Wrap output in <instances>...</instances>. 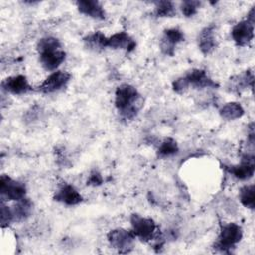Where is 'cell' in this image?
Wrapping results in <instances>:
<instances>
[{"instance_id":"6da1fadb","label":"cell","mask_w":255,"mask_h":255,"mask_svg":"<svg viewBox=\"0 0 255 255\" xmlns=\"http://www.w3.org/2000/svg\"><path fill=\"white\" fill-rule=\"evenodd\" d=\"M144 106V99L130 84H122L115 92V107L123 120L131 121Z\"/></svg>"},{"instance_id":"7a4b0ae2","label":"cell","mask_w":255,"mask_h":255,"mask_svg":"<svg viewBox=\"0 0 255 255\" xmlns=\"http://www.w3.org/2000/svg\"><path fill=\"white\" fill-rule=\"evenodd\" d=\"M41 66L48 72H55L66 60L60 40L53 36L41 38L36 46Z\"/></svg>"},{"instance_id":"3957f363","label":"cell","mask_w":255,"mask_h":255,"mask_svg":"<svg viewBox=\"0 0 255 255\" xmlns=\"http://www.w3.org/2000/svg\"><path fill=\"white\" fill-rule=\"evenodd\" d=\"M243 237L242 227L235 222H228L220 227L214 248L221 253H232Z\"/></svg>"},{"instance_id":"277c9868","label":"cell","mask_w":255,"mask_h":255,"mask_svg":"<svg viewBox=\"0 0 255 255\" xmlns=\"http://www.w3.org/2000/svg\"><path fill=\"white\" fill-rule=\"evenodd\" d=\"M131 231L135 238L143 242H149L157 239V225L150 217H145L137 213H133L129 218Z\"/></svg>"},{"instance_id":"5b68a950","label":"cell","mask_w":255,"mask_h":255,"mask_svg":"<svg viewBox=\"0 0 255 255\" xmlns=\"http://www.w3.org/2000/svg\"><path fill=\"white\" fill-rule=\"evenodd\" d=\"M27 188L25 183L16 180L8 174L0 177V197L1 201H18L26 196Z\"/></svg>"},{"instance_id":"8992f818","label":"cell","mask_w":255,"mask_h":255,"mask_svg":"<svg viewBox=\"0 0 255 255\" xmlns=\"http://www.w3.org/2000/svg\"><path fill=\"white\" fill-rule=\"evenodd\" d=\"M107 240L110 246L118 252L128 253L133 248L135 236L130 229L118 227L108 232Z\"/></svg>"},{"instance_id":"52a82bcc","label":"cell","mask_w":255,"mask_h":255,"mask_svg":"<svg viewBox=\"0 0 255 255\" xmlns=\"http://www.w3.org/2000/svg\"><path fill=\"white\" fill-rule=\"evenodd\" d=\"M226 170L237 180L246 181L253 177L255 172V156L253 151L245 152L240 162L237 164L229 165L226 167Z\"/></svg>"},{"instance_id":"ba28073f","label":"cell","mask_w":255,"mask_h":255,"mask_svg":"<svg viewBox=\"0 0 255 255\" xmlns=\"http://www.w3.org/2000/svg\"><path fill=\"white\" fill-rule=\"evenodd\" d=\"M72 79V75L63 70L52 72L39 86L38 91L43 94H52L64 89Z\"/></svg>"},{"instance_id":"9c48e42d","label":"cell","mask_w":255,"mask_h":255,"mask_svg":"<svg viewBox=\"0 0 255 255\" xmlns=\"http://www.w3.org/2000/svg\"><path fill=\"white\" fill-rule=\"evenodd\" d=\"M248 19H244L236 23L230 32L233 42L239 47L248 46L254 38V24Z\"/></svg>"},{"instance_id":"30bf717a","label":"cell","mask_w":255,"mask_h":255,"mask_svg":"<svg viewBox=\"0 0 255 255\" xmlns=\"http://www.w3.org/2000/svg\"><path fill=\"white\" fill-rule=\"evenodd\" d=\"M183 76L188 86L194 89H216L218 87V84L203 69H191Z\"/></svg>"},{"instance_id":"8fae6325","label":"cell","mask_w":255,"mask_h":255,"mask_svg":"<svg viewBox=\"0 0 255 255\" xmlns=\"http://www.w3.org/2000/svg\"><path fill=\"white\" fill-rule=\"evenodd\" d=\"M184 41V33L176 27L167 28L163 31L162 37L160 39L159 47L161 52L166 55L172 57L174 55L175 47Z\"/></svg>"},{"instance_id":"7c38bea8","label":"cell","mask_w":255,"mask_h":255,"mask_svg":"<svg viewBox=\"0 0 255 255\" xmlns=\"http://www.w3.org/2000/svg\"><path fill=\"white\" fill-rule=\"evenodd\" d=\"M1 88L5 93L12 95H24L33 90L29 80L24 75H14L7 77L1 83Z\"/></svg>"},{"instance_id":"4fadbf2b","label":"cell","mask_w":255,"mask_h":255,"mask_svg":"<svg viewBox=\"0 0 255 255\" xmlns=\"http://www.w3.org/2000/svg\"><path fill=\"white\" fill-rule=\"evenodd\" d=\"M53 199L67 206H75L83 201L80 191L72 184L63 183L54 193Z\"/></svg>"},{"instance_id":"5bb4252c","label":"cell","mask_w":255,"mask_h":255,"mask_svg":"<svg viewBox=\"0 0 255 255\" xmlns=\"http://www.w3.org/2000/svg\"><path fill=\"white\" fill-rule=\"evenodd\" d=\"M78 11L95 20H105L106 11L102 4L97 0H79L76 2Z\"/></svg>"},{"instance_id":"9a60e30c","label":"cell","mask_w":255,"mask_h":255,"mask_svg":"<svg viewBox=\"0 0 255 255\" xmlns=\"http://www.w3.org/2000/svg\"><path fill=\"white\" fill-rule=\"evenodd\" d=\"M136 42L127 32H117L108 37V48L113 50H124L127 53H131L135 50Z\"/></svg>"},{"instance_id":"2e32d148","label":"cell","mask_w":255,"mask_h":255,"mask_svg":"<svg viewBox=\"0 0 255 255\" xmlns=\"http://www.w3.org/2000/svg\"><path fill=\"white\" fill-rule=\"evenodd\" d=\"M197 44L200 52L203 55L211 54L216 48V37L214 25L204 27L198 34Z\"/></svg>"},{"instance_id":"e0dca14e","label":"cell","mask_w":255,"mask_h":255,"mask_svg":"<svg viewBox=\"0 0 255 255\" xmlns=\"http://www.w3.org/2000/svg\"><path fill=\"white\" fill-rule=\"evenodd\" d=\"M11 209L14 222H22L32 215L33 202L28 197H25L21 200L15 201V203L11 206Z\"/></svg>"},{"instance_id":"ac0fdd59","label":"cell","mask_w":255,"mask_h":255,"mask_svg":"<svg viewBox=\"0 0 255 255\" xmlns=\"http://www.w3.org/2000/svg\"><path fill=\"white\" fill-rule=\"evenodd\" d=\"M85 46L94 52H100L108 48V37L101 31H95L83 38Z\"/></svg>"},{"instance_id":"d6986e66","label":"cell","mask_w":255,"mask_h":255,"mask_svg":"<svg viewBox=\"0 0 255 255\" xmlns=\"http://www.w3.org/2000/svg\"><path fill=\"white\" fill-rule=\"evenodd\" d=\"M229 82H230L229 88L231 89V91L240 92L245 89H248L249 87L252 88L253 82H254L253 72L250 70H247L244 73L231 78Z\"/></svg>"},{"instance_id":"ffe728a7","label":"cell","mask_w":255,"mask_h":255,"mask_svg":"<svg viewBox=\"0 0 255 255\" xmlns=\"http://www.w3.org/2000/svg\"><path fill=\"white\" fill-rule=\"evenodd\" d=\"M219 115L223 120L235 121L244 115V109L238 102H228L219 109Z\"/></svg>"},{"instance_id":"44dd1931","label":"cell","mask_w":255,"mask_h":255,"mask_svg":"<svg viewBox=\"0 0 255 255\" xmlns=\"http://www.w3.org/2000/svg\"><path fill=\"white\" fill-rule=\"evenodd\" d=\"M179 151L178 144L172 137L164 138L157 148V156L160 158H167L177 154Z\"/></svg>"},{"instance_id":"7402d4cb","label":"cell","mask_w":255,"mask_h":255,"mask_svg":"<svg viewBox=\"0 0 255 255\" xmlns=\"http://www.w3.org/2000/svg\"><path fill=\"white\" fill-rule=\"evenodd\" d=\"M241 204L247 209L253 210L255 207V186L254 184H246L242 186L238 193Z\"/></svg>"},{"instance_id":"603a6c76","label":"cell","mask_w":255,"mask_h":255,"mask_svg":"<svg viewBox=\"0 0 255 255\" xmlns=\"http://www.w3.org/2000/svg\"><path fill=\"white\" fill-rule=\"evenodd\" d=\"M153 14L157 18H171L176 14L175 5L171 1H156L154 2Z\"/></svg>"},{"instance_id":"cb8c5ba5","label":"cell","mask_w":255,"mask_h":255,"mask_svg":"<svg viewBox=\"0 0 255 255\" xmlns=\"http://www.w3.org/2000/svg\"><path fill=\"white\" fill-rule=\"evenodd\" d=\"M200 5H201V3L199 1L185 0V1L181 2L180 10H181V13L183 14L184 17L190 18V17L194 16L197 13Z\"/></svg>"},{"instance_id":"d4e9b609","label":"cell","mask_w":255,"mask_h":255,"mask_svg":"<svg viewBox=\"0 0 255 255\" xmlns=\"http://www.w3.org/2000/svg\"><path fill=\"white\" fill-rule=\"evenodd\" d=\"M0 220H1V227L2 228L8 227L10 224L14 223V217H13L11 206L7 205L5 203V201H1Z\"/></svg>"},{"instance_id":"484cf974","label":"cell","mask_w":255,"mask_h":255,"mask_svg":"<svg viewBox=\"0 0 255 255\" xmlns=\"http://www.w3.org/2000/svg\"><path fill=\"white\" fill-rule=\"evenodd\" d=\"M189 89L188 83L186 81V79L184 78V76L178 77L177 79H175L172 82V90L176 93V94H183L185 93L187 90Z\"/></svg>"},{"instance_id":"4316f807","label":"cell","mask_w":255,"mask_h":255,"mask_svg":"<svg viewBox=\"0 0 255 255\" xmlns=\"http://www.w3.org/2000/svg\"><path fill=\"white\" fill-rule=\"evenodd\" d=\"M103 181H104V179H103L101 172L97 169H93L89 174V177L87 180V185L97 187V186L102 185Z\"/></svg>"}]
</instances>
